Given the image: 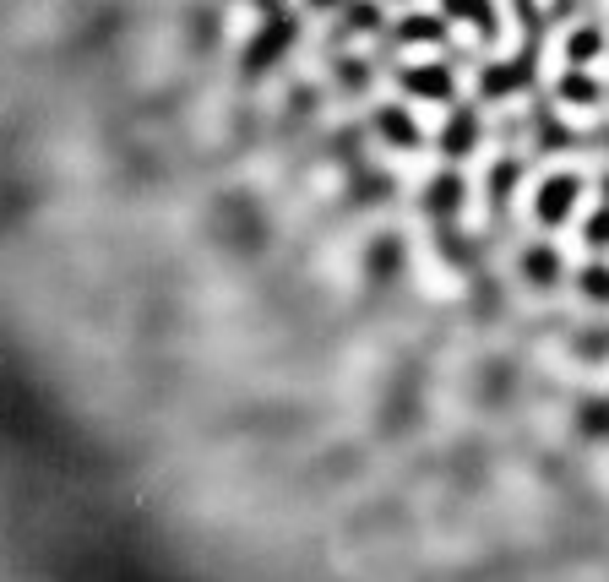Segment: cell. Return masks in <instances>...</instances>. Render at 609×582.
I'll return each instance as SVG.
<instances>
[{
	"mask_svg": "<svg viewBox=\"0 0 609 582\" xmlns=\"http://www.w3.org/2000/svg\"><path fill=\"white\" fill-rule=\"evenodd\" d=\"M577 202H582V180L571 175H544L539 180V191H533V218L539 224H566L571 213H577Z\"/></svg>",
	"mask_w": 609,
	"mask_h": 582,
	"instance_id": "6da1fadb",
	"label": "cell"
},
{
	"mask_svg": "<svg viewBox=\"0 0 609 582\" xmlns=\"http://www.w3.org/2000/svg\"><path fill=\"white\" fill-rule=\"evenodd\" d=\"M310 6H338V0H310Z\"/></svg>",
	"mask_w": 609,
	"mask_h": 582,
	"instance_id": "7c38bea8",
	"label": "cell"
},
{
	"mask_svg": "<svg viewBox=\"0 0 609 582\" xmlns=\"http://www.w3.org/2000/svg\"><path fill=\"white\" fill-rule=\"evenodd\" d=\"M582 240H588V251H609V207H604V213H593V218H588Z\"/></svg>",
	"mask_w": 609,
	"mask_h": 582,
	"instance_id": "8fae6325",
	"label": "cell"
},
{
	"mask_svg": "<svg viewBox=\"0 0 609 582\" xmlns=\"http://www.w3.org/2000/svg\"><path fill=\"white\" fill-rule=\"evenodd\" d=\"M561 49H566L571 66H588V60L604 49V28H599V22H582V28H571V33H566V44H561Z\"/></svg>",
	"mask_w": 609,
	"mask_h": 582,
	"instance_id": "277c9868",
	"label": "cell"
},
{
	"mask_svg": "<svg viewBox=\"0 0 609 582\" xmlns=\"http://www.w3.org/2000/svg\"><path fill=\"white\" fill-rule=\"evenodd\" d=\"M452 17H463V22H474V28L484 33V39H495V6L490 0H441Z\"/></svg>",
	"mask_w": 609,
	"mask_h": 582,
	"instance_id": "5b68a950",
	"label": "cell"
},
{
	"mask_svg": "<svg viewBox=\"0 0 609 582\" xmlns=\"http://www.w3.org/2000/svg\"><path fill=\"white\" fill-rule=\"evenodd\" d=\"M457 202H463V180H457V175H441V180H435V191L425 196L430 213H435V207H441V213H452Z\"/></svg>",
	"mask_w": 609,
	"mask_h": 582,
	"instance_id": "9c48e42d",
	"label": "cell"
},
{
	"mask_svg": "<svg viewBox=\"0 0 609 582\" xmlns=\"http://www.w3.org/2000/svg\"><path fill=\"white\" fill-rule=\"evenodd\" d=\"M517 267H522V278H528L533 289H550V283L561 278V256H555L550 245H528V251L517 256Z\"/></svg>",
	"mask_w": 609,
	"mask_h": 582,
	"instance_id": "3957f363",
	"label": "cell"
},
{
	"mask_svg": "<svg viewBox=\"0 0 609 582\" xmlns=\"http://www.w3.org/2000/svg\"><path fill=\"white\" fill-rule=\"evenodd\" d=\"M474 136H479V120L474 115H468V109H457V120H452V126H446V136H441V147H446V153H468V147H474Z\"/></svg>",
	"mask_w": 609,
	"mask_h": 582,
	"instance_id": "52a82bcc",
	"label": "cell"
},
{
	"mask_svg": "<svg viewBox=\"0 0 609 582\" xmlns=\"http://www.w3.org/2000/svg\"><path fill=\"white\" fill-rule=\"evenodd\" d=\"M561 98H566V104H593V98H599V82L582 77V71H566V77H561Z\"/></svg>",
	"mask_w": 609,
	"mask_h": 582,
	"instance_id": "30bf717a",
	"label": "cell"
},
{
	"mask_svg": "<svg viewBox=\"0 0 609 582\" xmlns=\"http://www.w3.org/2000/svg\"><path fill=\"white\" fill-rule=\"evenodd\" d=\"M403 88L414 98H452L457 82H452V71H441V66H408L403 71Z\"/></svg>",
	"mask_w": 609,
	"mask_h": 582,
	"instance_id": "7a4b0ae2",
	"label": "cell"
},
{
	"mask_svg": "<svg viewBox=\"0 0 609 582\" xmlns=\"http://www.w3.org/2000/svg\"><path fill=\"white\" fill-rule=\"evenodd\" d=\"M577 289L588 294L593 305H609V267L604 262H588V267L577 272Z\"/></svg>",
	"mask_w": 609,
	"mask_h": 582,
	"instance_id": "ba28073f",
	"label": "cell"
},
{
	"mask_svg": "<svg viewBox=\"0 0 609 582\" xmlns=\"http://www.w3.org/2000/svg\"><path fill=\"white\" fill-rule=\"evenodd\" d=\"M604 196H609V180H604Z\"/></svg>",
	"mask_w": 609,
	"mask_h": 582,
	"instance_id": "4fadbf2b",
	"label": "cell"
},
{
	"mask_svg": "<svg viewBox=\"0 0 609 582\" xmlns=\"http://www.w3.org/2000/svg\"><path fill=\"white\" fill-rule=\"evenodd\" d=\"M376 126H381V136H387L392 147H419V126L403 115V109H381Z\"/></svg>",
	"mask_w": 609,
	"mask_h": 582,
	"instance_id": "8992f818",
	"label": "cell"
}]
</instances>
